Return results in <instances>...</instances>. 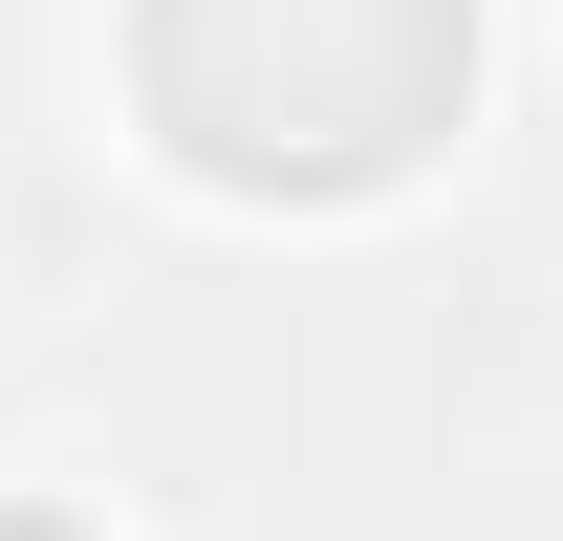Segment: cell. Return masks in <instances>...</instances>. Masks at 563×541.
Listing matches in <instances>:
<instances>
[{"label":"cell","mask_w":563,"mask_h":541,"mask_svg":"<svg viewBox=\"0 0 563 541\" xmlns=\"http://www.w3.org/2000/svg\"><path fill=\"white\" fill-rule=\"evenodd\" d=\"M433 66H455V0H261V66L196 87V152L217 174H368V152H412Z\"/></svg>","instance_id":"cell-1"}]
</instances>
